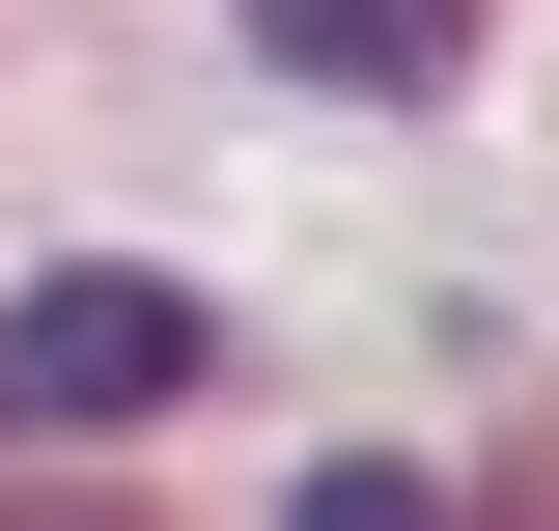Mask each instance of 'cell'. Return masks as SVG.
Masks as SVG:
<instances>
[{
  "label": "cell",
  "mask_w": 559,
  "mask_h": 531,
  "mask_svg": "<svg viewBox=\"0 0 559 531\" xmlns=\"http://www.w3.org/2000/svg\"><path fill=\"white\" fill-rule=\"evenodd\" d=\"M252 57H280V84H448L476 0H252Z\"/></svg>",
  "instance_id": "2"
},
{
  "label": "cell",
  "mask_w": 559,
  "mask_h": 531,
  "mask_svg": "<svg viewBox=\"0 0 559 531\" xmlns=\"http://www.w3.org/2000/svg\"><path fill=\"white\" fill-rule=\"evenodd\" d=\"M280 531H448V504H419L392 448H336V475H308V504H280Z\"/></svg>",
  "instance_id": "3"
},
{
  "label": "cell",
  "mask_w": 559,
  "mask_h": 531,
  "mask_svg": "<svg viewBox=\"0 0 559 531\" xmlns=\"http://www.w3.org/2000/svg\"><path fill=\"white\" fill-rule=\"evenodd\" d=\"M197 364H224V308L168 252H57L28 308H0V420H168Z\"/></svg>",
  "instance_id": "1"
}]
</instances>
